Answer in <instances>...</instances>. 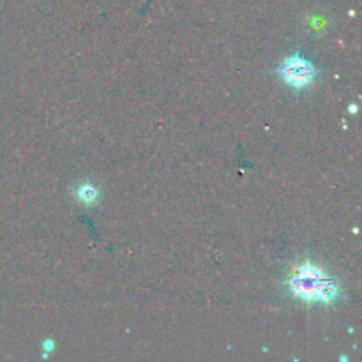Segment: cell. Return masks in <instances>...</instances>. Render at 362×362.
<instances>
[{"instance_id":"cell-1","label":"cell","mask_w":362,"mask_h":362,"mask_svg":"<svg viewBox=\"0 0 362 362\" xmlns=\"http://www.w3.org/2000/svg\"><path fill=\"white\" fill-rule=\"evenodd\" d=\"M290 290L304 303H334L339 293L334 279L325 276L324 271L313 264H304L296 269L290 278Z\"/></svg>"},{"instance_id":"cell-2","label":"cell","mask_w":362,"mask_h":362,"mask_svg":"<svg viewBox=\"0 0 362 362\" xmlns=\"http://www.w3.org/2000/svg\"><path fill=\"white\" fill-rule=\"evenodd\" d=\"M279 74H281L283 80L293 88H303L313 81L317 69L311 62H308L306 59L299 55L288 57L285 62L279 67Z\"/></svg>"},{"instance_id":"cell-3","label":"cell","mask_w":362,"mask_h":362,"mask_svg":"<svg viewBox=\"0 0 362 362\" xmlns=\"http://www.w3.org/2000/svg\"><path fill=\"white\" fill-rule=\"evenodd\" d=\"M78 198H80V202H83V204H94L95 198H98V191H95L94 186H90V184H83V186L80 187V191H78Z\"/></svg>"}]
</instances>
